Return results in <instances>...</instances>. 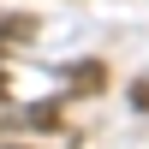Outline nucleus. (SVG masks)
I'll return each mask as SVG.
<instances>
[{
  "label": "nucleus",
  "instance_id": "f257e3e1",
  "mask_svg": "<svg viewBox=\"0 0 149 149\" xmlns=\"http://www.w3.org/2000/svg\"><path fill=\"white\" fill-rule=\"evenodd\" d=\"M36 36V24L24 18V12H12V18H0V42H30Z\"/></svg>",
  "mask_w": 149,
  "mask_h": 149
},
{
  "label": "nucleus",
  "instance_id": "f03ea898",
  "mask_svg": "<svg viewBox=\"0 0 149 149\" xmlns=\"http://www.w3.org/2000/svg\"><path fill=\"white\" fill-rule=\"evenodd\" d=\"M72 90H102V66H72Z\"/></svg>",
  "mask_w": 149,
  "mask_h": 149
},
{
  "label": "nucleus",
  "instance_id": "7ed1b4c3",
  "mask_svg": "<svg viewBox=\"0 0 149 149\" xmlns=\"http://www.w3.org/2000/svg\"><path fill=\"white\" fill-rule=\"evenodd\" d=\"M131 107H137V113H149V78H137V90H131Z\"/></svg>",
  "mask_w": 149,
  "mask_h": 149
}]
</instances>
